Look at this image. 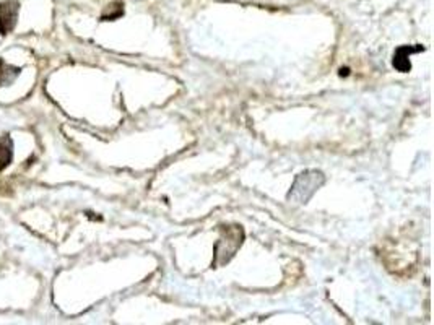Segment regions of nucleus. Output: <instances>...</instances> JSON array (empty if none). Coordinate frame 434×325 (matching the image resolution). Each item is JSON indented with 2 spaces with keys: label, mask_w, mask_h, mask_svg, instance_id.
I'll return each mask as SVG.
<instances>
[{
  "label": "nucleus",
  "mask_w": 434,
  "mask_h": 325,
  "mask_svg": "<svg viewBox=\"0 0 434 325\" xmlns=\"http://www.w3.org/2000/svg\"><path fill=\"white\" fill-rule=\"evenodd\" d=\"M25 67L13 65L7 59H0V98L3 96V93L12 90V85L18 82L20 75L25 72Z\"/></svg>",
  "instance_id": "1"
}]
</instances>
